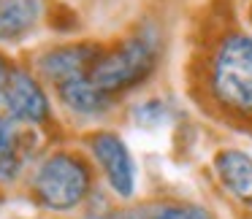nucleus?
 Segmentation results:
<instances>
[{
	"mask_svg": "<svg viewBox=\"0 0 252 219\" xmlns=\"http://www.w3.org/2000/svg\"><path fill=\"white\" fill-rule=\"evenodd\" d=\"M155 57H158V41L155 33H138L133 38H127L111 55H100L98 62L93 65L90 73V82L100 89V92L111 95L117 89L133 87L136 82H141L155 65Z\"/></svg>",
	"mask_w": 252,
	"mask_h": 219,
	"instance_id": "1",
	"label": "nucleus"
},
{
	"mask_svg": "<svg viewBox=\"0 0 252 219\" xmlns=\"http://www.w3.org/2000/svg\"><path fill=\"white\" fill-rule=\"evenodd\" d=\"M35 195L44 206L68 211L79 206L90 190V173L79 160L68 154H55L44 160V165L35 173Z\"/></svg>",
	"mask_w": 252,
	"mask_h": 219,
	"instance_id": "2",
	"label": "nucleus"
},
{
	"mask_svg": "<svg viewBox=\"0 0 252 219\" xmlns=\"http://www.w3.org/2000/svg\"><path fill=\"white\" fill-rule=\"evenodd\" d=\"M214 92L236 109H252V38L225 41L214 62Z\"/></svg>",
	"mask_w": 252,
	"mask_h": 219,
	"instance_id": "3",
	"label": "nucleus"
},
{
	"mask_svg": "<svg viewBox=\"0 0 252 219\" xmlns=\"http://www.w3.org/2000/svg\"><path fill=\"white\" fill-rule=\"evenodd\" d=\"M0 109L3 114L11 116L17 122L25 125H35V122H44L49 114V103H46V95L41 92V87L22 71H11L6 84V92L0 100Z\"/></svg>",
	"mask_w": 252,
	"mask_h": 219,
	"instance_id": "4",
	"label": "nucleus"
},
{
	"mask_svg": "<svg viewBox=\"0 0 252 219\" xmlns=\"http://www.w3.org/2000/svg\"><path fill=\"white\" fill-rule=\"evenodd\" d=\"M93 152L103 165L106 179L114 187V192L122 197H130L136 190V165L130 160L127 146L111 133H100L93 138Z\"/></svg>",
	"mask_w": 252,
	"mask_h": 219,
	"instance_id": "5",
	"label": "nucleus"
},
{
	"mask_svg": "<svg viewBox=\"0 0 252 219\" xmlns=\"http://www.w3.org/2000/svg\"><path fill=\"white\" fill-rule=\"evenodd\" d=\"M98 57L100 52L90 44L55 49L41 57V73L60 87V84L73 82V79H87L93 73V65L98 62Z\"/></svg>",
	"mask_w": 252,
	"mask_h": 219,
	"instance_id": "6",
	"label": "nucleus"
},
{
	"mask_svg": "<svg viewBox=\"0 0 252 219\" xmlns=\"http://www.w3.org/2000/svg\"><path fill=\"white\" fill-rule=\"evenodd\" d=\"M30 149H33V133L28 130V125L0 114V176L14 179L22 170Z\"/></svg>",
	"mask_w": 252,
	"mask_h": 219,
	"instance_id": "7",
	"label": "nucleus"
},
{
	"mask_svg": "<svg viewBox=\"0 0 252 219\" xmlns=\"http://www.w3.org/2000/svg\"><path fill=\"white\" fill-rule=\"evenodd\" d=\"M41 19V0H0V41H19Z\"/></svg>",
	"mask_w": 252,
	"mask_h": 219,
	"instance_id": "8",
	"label": "nucleus"
},
{
	"mask_svg": "<svg viewBox=\"0 0 252 219\" xmlns=\"http://www.w3.org/2000/svg\"><path fill=\"white\" fill-rule=\"evenodd\" d=\"M217 173L222 184L233 192L239 200L252 206V157L244 152H220L217 154Z\"/></svg>",
	"mask_w": 252,
	"mask_h": 219,
	"instance_id": "9",
	"label": "nucleus"
},
{
	"mask_svg": "<svg viewBox=\"0 0 252 219\" xmlns=\"http://www.w3.org/2000/svg\"><path fill=\"white\" fill-rule=\"evenodd\" d=\"M60 98L68 109H73L76 114H100L103 109H109L111 95L100 92L93 82L87 79H73V82L60 84Z\"/></svg>",
	"mask_w": 252,
	"mask_h": 219,
	"instance_id": "10",
	"label": "nucleus"
},
{
	"mask_svg": "<svg viewBox=\"0 0 252 219\" xmlns=\"http://www.w3.org/2000/svg\"><path fill=\"white\" fill-rule=\"evenodd\" d=\"M155 219H212L206 211L201 208H192V206H179V208H165L160 211Z\"/></svg>",
	"mask_w": 252,
	"mask_h": 219,
	"instance_id": "11",
	"label": "nucleus"
},
{
	"mask_svg": "<svg viewBox=\"0 0 252 219\" xmlns=\"http://www.w3.org/2000/svg\"><path fill=\"white\" fill-rule=\"evenodd\" d=\"M8 76H11V68L6 65V60H3V57H0V100H3V92H6Z\"/></svg>",
	"mask_w": 252,
	"mask_h": 219,
	"instance_id": "12",
	"label": "nucleus"
},
{
	"mask_svg": "<svg viewBox=\"0 0 252 219\" xmlns=\"http://www.w3.org/2000/svg\"><path fill=\"white\" fill-rule=\"evenodd\" d=\"M93 219H141V214H109V217H93Z\"/></svg>",
	"mask_w": 252,
	"mask_h": 219,
	"instance_id": "13",
	"label": "nucleus"
}]
</instances>
